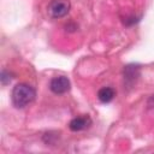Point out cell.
<instances>
[{
  "mask_svg": "<svg viewBox=\"0 0 154 154\" xmlns=\"http://www.w3.org/2000/svg\"><path fill=\"white\" fill-rule=\"evenodd\" d=\"M116 96V90L111 87H103L97 91V99L102 103H108L111 102Z\"/></svg>",
  "mask_w": 154,
  "mask_h": 154,
  "instance_id": "8992f818",
  "label": "cell"
},
{
  "mask_svg": "<svg viewBox=\"0 0 154 154\" xmlns=\"http://www.w3.org/2000/svg\"><path fill=\"white\" fill-rule=\"evenodd\" d=\"M147 105L150 107V108H154V94L152 96H149L148 101H147Z\"/></svg>",
  "mask_w": 154,
  "mask_h": 154,
  "instance_id": "ba28073f",
  "label": "cell"
},
{
  "mask_svg": "<svg viewBox=\"0 0 154 154\" xmlns=\"http://www.w3.org/2000/svg\"><path fill=\"white\" fill-rule=\"evenodd\" d=\"M36 96L35 89L26 83H18L12 90V103L16 108H24L30 105Z\"/></svg>",
  "mask_w": 154,
  "mask_h": 154,
  "instance_id": "6da1fadb",
  "label": "cell"
},
{
  "mask_svg": "<svg viewBox=\"0 0 154 154\" xmlns=\"http://www.w3.org/2000/svg\"><path fill=\"white\" fill-rule=\"evenodd\" d=\"M91 125V119L89 116H81L73 118L69 123V128L71 131H82Z\"/></svg>",
  "mask_w": 154,
  "mask_h": 154,
  "instance_id": "5b68a950",
  "label": "cell"
},
{
  "mask_svg": "<svg viewBox=\"0 0 154 154\" xmlns=\"http://www.w3.org/2000/svg\"><path fill=\"white\" fill-rule=\"evenodd\" d=\"M141 73V67L137 64H129L124 66L123 70V76H124V83L126 87L131 88L138 79Z\"/></svg>",
  "mask_w": 154,
  "mask_h": 154,
  "instance_id": "3957f363",
  "label": "cell"
},
{
  "mask_svg": "<svg viewBox=\"0 0 154 154\" xmlns=\"http://www.w3.org/2000/svg\"><path fill=\"white\" fill-rule=\"evenodd\" d=\"M71 4L69 0H51L47 6V12L51 18L59 19L65 17L70 11Z\"/></svg>",
  "mask_w": 154,
  "mask_h": 154,
  "instance_id": "7a4b0ae2",
  "label": "cell"
},
{
  "mask_svg": "<svg viewBox=\"0 0 154 154\" xmlns=\"http://www.w3.org/2000/svg\"><path fill=\"white\" fill-rule=\"evenodd\" d=\"M0 81H1V84L2 85H6V84H8L12 81V75L8 71L2 70L1 71V76H0Z\"/></svg>",
  "mask_w": 154,
  "mask_h": 154,
  "instance_id": "52a82bcc",
  "label": "cell"
},
{
  "mask_svg": "<svg viewBox=\"0 0 154 154\" xmlns=\"http://www.w3.org/2000/svg\"><path fill=\"white\" fill-rule=\"evenodd\" d=\"M70 81L67 77L65 76H58V77H54L51 79L49 82V89L57 94V95H61V94H65L70 90Z\"/></svg>",
  "mask_w": 154,
  "mask_h": 154,
  "instance_id": "277c9868",
  "label": "cell"
}]
</instances>
